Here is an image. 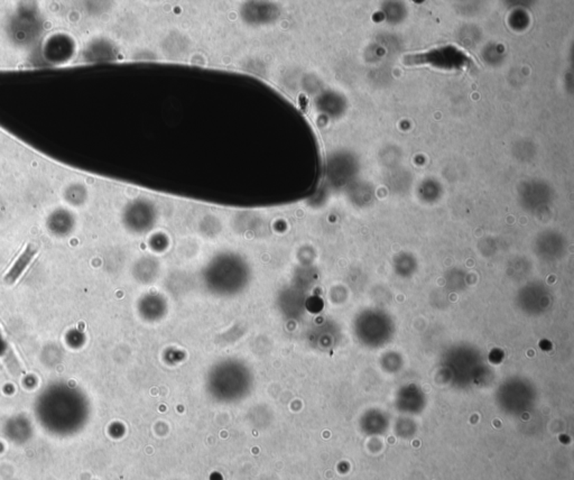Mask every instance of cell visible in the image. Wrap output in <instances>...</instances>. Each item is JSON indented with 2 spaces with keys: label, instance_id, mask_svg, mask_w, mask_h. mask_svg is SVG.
<instances>
[{
  "label": "cell",
  "instance_id": "cell-1",
  "mask_svg": "<svg viewBox=\"0 0 574 480\" xmlns=\"http://www.w3.org/2000/svg\"><path fill=\"white\" fill-rule=\"evenodd\" d=\"M37 251H38V246L36 244H34V242L28 244L25 247L22 254L19 255V258L16 260L12 268L5 275V279H5L7 284H14L22 276L23 273L25 272V269L27 268L28 265L32 263L34 257L36 256Z\"/></svg>",
  "mask_w": 574,
  "mask_h": 480
}]
</instances>
